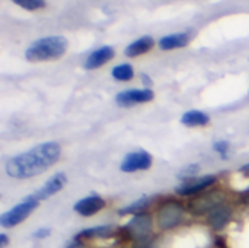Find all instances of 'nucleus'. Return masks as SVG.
<instances>
[{
    "mask_svg": "<svg viewBox=\"0 0 249 248\" xmlns=\"http://www.w3.org/2000/svg\"><path fill=\"white\" fill-rule=\"evenodd\" d=\"M69 47V41L63 35H50L34 41L25 51L28 61H50L60 58Z\"/></svg>",
    "mask_w": 249,
    "mask_h": 248,
    "instance_id": "obj_2",
    "label": "nucleus"
},
{
    "mask_svg": "<svg viewBox=\"0 0 249 248\" xmlns=\"http://www.w3.org/2000/svg\"><path fill=\"white\" fill-rule=\"evenodd\" d=\"M15 4L26 9V10H36V9H42L45 7V1L42 0H15Z\"/></svg>",
    "mask_w": 249,
    "mask_h": 248,
    "instance_id": "obj_21",
    "label": "nucleus"
},
{
    "mask_svg": "<svg viewBox=\"0 0 249 248\" xmlns=\"http://www.w3.org/2000/svg\"><path fill=\"white\" fill-rule=\"evenodd\" d=\"M217 181L216 175H203V177H196L187 181H182L179 186L175 187V193L179 196H194L198 194L209 187H212Z\"/></svg>",
    "mask_w": 249,
    "mask_h": 248,
    "instance_id": "obj_9",
    "label": "nucleus"
},
{
    "mask_svg": "<svg viewBox=\"0 0 249 248\" xmlns=\"http://www.w3.org/2000/svg\"><path fill=\"white\" fill-rule=\"evenodd\" d=\"M115 232L114 227L111 225H102V227H95V228H88L80 231L76 238H109Z\"/></svg>",
    "mask_w": 249,
    "mask_h": 248,
    "instance_id": "obj_17",
    "label": "nucleus"
},
{
    "mask_svg": "<svg viewBox=\"0 0 249 248\" xmlns=\"http://www.w3.org/2000/svg\"><path fill=\"white\" fill-rule=\"evenodd\" d=\"M9 240H7V235L6 234H0V248H4L7 246Z\"/></svg>",
    "mask_w": 249,
    "mask_h": 248,
    "instance_id": "obj_24",
    "label": "nucleus"
},
{
    "mask_svg": "<svg viewBox=\"0 0 249 248\" xmlns=\"http://www.w3.org/2000/svg\"><path fill=\"white\" fill-rule=\"evenodd\" d=\"M61 155V148L57 142H44L32 149L10 158L6 165V174L16 180H25L42 174L51 168Z\"/></svg>",
    "mask_w": 249,
    "mask_h": 248,
    "instance_id": "obj_1",
    "label": "nucleus"
},
{
    "mask_svg": "<svg viewBox=\"0 0 249 248\" xmlns=\"http://www.w3.org/2000/svg\"><path fill=\"white\" fill-rule=\"evenodd\" d=\"M210 121V117L204 113V111H200V110H190L187 113L182 114L181 117V123L187 127H203V126H207Z\"/></svg>",
    "mask_w": 249,
    "mask_h": 248,
    "instance_id": "obj_16",
    "label": "nucleus"
},
{
    "mask_svg": "<svg viewBox=\"0 0 249 248\" xmlns=\"http://www.w3.org/2000/svg\"><path fill=\"white\" fill-rule=\"evenodd\" d=\"M213 149L222 156V159H228V153H229V151H231V145H229V142H226V140H217V142H214L213 143Z\"/></svg>",
    "mask_w": 249,
    "mask_h": 248,
    "instance_id": "obj_22",
    "label": "nucleus"
},
{
    "mask_svg": "<svg viewBox=\"0 0 249 248\" xmlns=\"http://www.w3.org/2000/svg\"><path fill=\"white\" fill-rule=\"evenodd\" d=\"M112 77L115 80H120V82H127V80H131L134 77V69L131 64L128 63H123V64H118L112 69L111 72Z\"/></svg>",
    "mask_w": 249,
    "mask_h": 248,
    "instance_id": "obj_19",
    "label": "nucleus"
},
{
    "mask_svg": "<svg viewBox=\"0 0 249 248\" xmlns=\"http://www.w3.org/2000/svg\"><path fill=\"white\" fill-rule=\"evenodd\" d=\"M200 171V165L197 164H193V165H188L185 168H182L179 172H178V178H181L182 181H187V180H191V178H196L197 172Z\"/></svg>",
    "mask_w": 249,
    "mask_h": 248,
    "instance_id": "obj_20",
    "label": "nucleus"
},
{
    "mask_svg": "<svg viewBox=\"0 0 249 248\" xmlns=\"http://www.w3.org/2000/svg\"><path fill=\"white\" fill-rule=\"evenodd\" d=\"M155 98V92L152 89H125L120 94H117L115 96V102L118 107H123V108H128V107H133V105H137V104H146L149 101H152Z\"/></svg>",
    "mask_w": 249,
    "mask_h": 248,
    "instance_id": "obj_7",
    "label": "nucleus"
},
{
    "mask_svg": "<svg viewBox=\"0 0 249 248\" xmlns=\"http://www.w3.org/2000/svg\"><path fill=\"white\" fill-rule=\"evenodd\" d=\"M232 218V209L228 205H220L219 208H216L213 212L209 213V225L214 229V231H222L231 221Z\"/></svg>",
    "mask_w": 249,
    "mask_h": 248,
    "instance_id": "obj_13",
    "label": "nucleus"
},
{
    "mask_svg": "<svg viewBox=\"0 0 249 248\" xmlns=\"http://www.w3.org/2000/svg\"><path fill=\"white\" fill-rule=\"evenodd\" d=\"M152 227H153L152 216L147 213H139L125 227L120 228L117 231V234L124 241L133 240L137 243V241H143V240L149 238V235L152 232Z\"/></svg>",
    "mask_w": 249,
    "mask_h": 248,
    "instance_id": "obj_3",
    "label": "nucleus"
},
{
    "mask_svg": "<svg viewBox=\"0 0 249 248\" xmlns=\"http://www.w3.org/2000/svg\"><path fill=\"white\" fill-rule=\"evenodd\" d=\"M152 155L146 151H136L124 156L120 170L123 172H136V171H146L152 167Z\"/></svg>",
    "mask_w": 249,
    "mask_h": 248,
    "instance_id": "obj_8",
    "label": "nucleus"
},
{
    "mask_svg": "<svg viewBox=\"0 0 249 248\" xmlns=\"http://www.w3.org/2000/svg\"><path fill=\"white\" fill-rule=\"evenodd\" d=\"M66 183H67L66 174H64V172H57V174H54L53 177H50V178L47 180V183H45L39 190H36L35 193H32L31 196H32L35 200H38V202L47 200V199L53 197L54 194H57L60 190H63V187L66 186Z\"/></svg>",
    "mask_w": 249,
    "mask_h": 248,
    "instance_id": "obj_10",
    "label": "nucleus"
},
{
    "mask_svg": "<svg viewBox=\"0 0 249 248\" xmlns=\"http://www.w3.org/2000/svg\"><path fill=\"white\" fill-rule=\"evenodd\" d=\"M142 77H143V82H144V83H149V85H152V80H149V79H147V77H149L147 75H142Z\"/></svg>",
    "mask_w": 249,
    "mask_h": 248,
    "instance_id": "obj_25",
    "label": "nucleus"
},
{
    "mask_svg": "<svg viewBox=\"0 0 249 248\" xmlns=\"http://www.w3.org/2000/svg\"><path fill=\"white\" fill-rule=\"evenodd\" d=\"M184 213H185V208L179 202L169 200L165 205H162L156 213L158 227L163 231L174 229L182 222Z\"/></svg>",
    "mask_w": 249,
    "mask_h": 248,
    "instance_id": "obj_6",
    "label": "nucleus"
},
{
    "mask_svg": "<svg viewBox=\"0 0 249 248\" xmlns=\"http://www.w3.org/2000/svg\"><path fill=\"white\" fill-rule=\"evenodd\" d=\"M191 35L188 32H177L166 35L159 39V48L160 50H175V48H182L190 42Z\"/></svg>",
    "mask_w": 249,
    "mask_h": 248,
    "instance_id": "obj_14",
    "label": "nucleus"
},
{
    "mask_svg": "<svg viewBox=\"0 0 249 248\" xmlns=\"http://www.w3.org/2000/svg\"><path fill=\"white\" fill-rule=\"evenodd\" d=\"M114 48L111 45H104L99 47L98 50L92 51L86 60H85V69L86 70H93V69H99L104 64H107L108 61H111L114 58Z\"/></svg>",
    "mask_w": 249,
    "mask_h": 248,
    "instance_id": "obj_12",
    "label": "nucleus"
},
{
    "mask_svg": "<svg viewBox=\"0 0 249 248\" xmlns=\"http://www.w3.org/2000/svg\"><path fill=\"white\" fill-rule=\"evenodd\" d=\"M225 193L220 190H212L207 193H203L194 199H191L187 205V209L194 216H201L206 213L213 212L216 208L223 205L225 202Z\"/></svg>",
    "mask_w": 249,
    "mask_h": 248,
    "instance_id": "obj_5",
    "label": "nucleus"
},
{
    "mask_svg": "<svg viewBox=\"0 0 249 248\" xmlns=\"http://www.w3.org/2000/svg\"><path fill=\"white\" fill-rule=\"evenodd\" d=\"M38 205H39V202L35 200L31 194L26 196L20 203L15 205L12 209H9L7 212H4L0 216V225L3 228H13L16 225L22 224L38 208Z\"/></svg>",
    "mask_w": 249,
    "mask_h": 248,
    "instance_id": "obj_4",
    "label": "nucleus"
},
{
    "mask_svg": "<svg viewBox=\"0 0 249 248\" xmlns=\"http://www.w3.org/2000/svg\"><path fill=\"white\" fill-rule=\"evenodd\" d=\"M105 206H107V202H105L101 196H98V194H90V196H88V197L80 199L79 202H76L74 206H73V209H74V212L79 213L80 216L88 218V216L96 215V213L101 212Z\"/></svg>",
    "mask_w": 249,
    "mask_h": 248,
    "instance_id": "obj_11",
    "label": "nucleus"
},
{
    "mask_svg": "<svg viewBox=\"0 0 249 248\" xmlns=\"http://www.w3.org/2000/svg\"><path fill=\"white\" fill-rule=\"evenodd\" d=\"M150 203H152V197H149V196H142L139 200L133 202L131 205L121 208V209L118 210V215L125 216V215H133V213H134V215L143 213V210L147 209V208L150 206Z\"/></svg>",
    "mask_w": 249,
    "mask_h": 248,
    "instance_id": "obj_18",
    "label": "nucleus"
},
{
    "mask_svg": "<svg viewBox=\"0 0 249 248\" xmlns=\"http://www.w3.org/2000/svg\"><path fill=\"white\" fill-rule=\"evenodd\" d=\"M153 45H155L153 38L149 37V35H144V37L133 41L130 45H127V48L124 50V53H125L127 57H137V56H142V54L150 51L153 48Z\"/></svg>",
    "mask_w": 249,
    "mask_h": 248,
    "instance_id": "obj_15",
    "label": "nucleus"
},
{
    "mask_svg": "<svg viewBox=\"0 0 249 248\" xmlns=\"http://www.w3.org/2000/svg\"><path fill=\"white\" fill-rule=\"evenodd\" d=\"M50 234H51V231H50L48 228H39L38 231L34 232V237L38 238V240H42V238H47Z\"/></svg>",
    "mask_w": 249,
    "mask_h": 248,
    "instance_id": "obj_23",
    "label": "nucleus"
},
{
    "mask_svg": "<svg viewBox=\"0 0 249 248\" xmlns=\"http://www.w3.org/2000/svg\"><path fill=\"white\" fill-rule=\"evenodd\" d=\"M69 248H83V247H82V246H80L79 243H74V244H71V246H70Z\"/></svg>",
    "mask_w": 249,
    "mask_h": 248,
    "instance_id": "obj_26",
    "label": "nucleus"
}]
</instances>
